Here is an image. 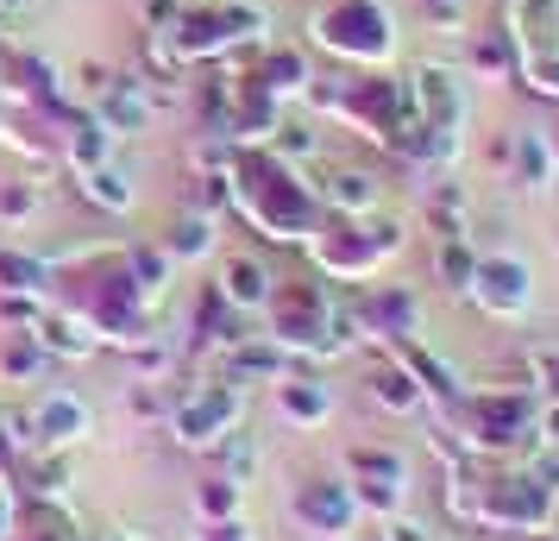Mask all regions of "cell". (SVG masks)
<instances>
[{
	"mask_svg": "<svg viewBox=\"0 0 559 541\" xmlns=\"http://www.w3.org/2000/svg\"><path fill=\"white\" fill-rule=\"evenodd\" d=\"M233 214H246L271 246H308V233L321 227V202L308 170L283 164L264 145H246L233 157Z\"/></svg>",
	"mask_w": 559,
	"mask_h": 541,
	"instance_id": "obj_1",
	"label": "cell"
},
{
	"mask_svg": "<svg viewBox=\"0 0 559 541\" xmlns=\"http://www.w3.org/2000/svg\"><path fill=\"white\" fill-rule=\"evenodd\" d=\"M302 32L308 51L333 57L346 70H396L403 57V38L383 0H314L302 13Z\"/></svg>",
	"mask_w": 559,
	"mask_h": 541,
	"instance_id": "obj_2",
	"label": "cell"
},
{
	"mask_svg": "<svg viewBox=\"0 0 559 541\" xmlns=\"http://www.w3.org/2000/svg\"><path fill=\"white\" fill-rule=\"evenodd\" d=\"M403 252V227L396 221H340L328 214L321 227L308 233V258H314V271L333 278V284H371L390 258Z\"/></svg>",
	"mask_w": 559,
	"mask_h": 541,
	"instance_id": "obj_3",
	"label": "cell"
},
{
	"mask_svg": "<svg viewBox=\"0 0 559 541\" xmlns=\"http://www.w3.org/2000/svg\"><path fill=\"white\" fill-rule=\"evenodd\" d=\"M170 428H177L182 447H195V454H214L233 428H246V390L233 385V378H202V385H182L177 403H170Z\"/></svg>",
	"mask_w": 559,
	"mask_h": 541,
	"instance_id": "obj_4",
	"label": "cell"
},
{
	"mask_svg": "<svg viewBox=\"0 0 559 541\" xmlns=\"http://www.w3.org/2000/svg\"><path fill=\"white\" fill-rule=\"evenodd\" d=\"M328 290L321 284H277L271 290V303H264V334L289 346L296 360H314V346L328 334Z\"/></svg>",
	"mask_w": 559,
	"mask_h": 541,
	"instance_id": "obj_5",
	"label": "cell"
},
{
	"mask_svg": "<svg viewBox=\"0 0 559 541\" xmlns=\"http://www.w3.org/2000/svg\"><path fill=\"white\" fill-rule=\"evenodd\" d=\"M472 303H478L490 321H522L534 309V271L528 258L515 252H484L478 278H472Z\"/></svg>",
	"mask_w": 559,
	"mask_h": 541,
	"instance_id": "obj_6",
	"label": "cell"
},
{
	"mask_svg": "<svg viewBox=\"0 0 559 541\" xmlns=\"http://www.w3.org/2000/svg\"><path fill=\"white\" fill-rule=\"evenodd\" d=\"M408 89H415V107H421V127H453L465 132V70L459 63H440V57H421L403 70Z\"/></svg>",
	"mask_w": 559,
	"mask_h": 541,
	"instance_id": "obj_7",
	"label": "cell"
},
{
	"mask_svg": "<svg viewBox=\"0 0 559 541\" xmlns=\"http://www.w3.org/2000/svg\"><path fill=\"white\" fill-rule=\"evenodd\" d=\"M353 497H358V510L396 516L408 504V460L396 447H358L353 454Z\"/></svg>",
	"mask_w": 559,
	"mask_h": 541,
	"instance_id": "obj_8",
	"label": "cell"
},
{
	"mask_svg": "<svg viewBox=\"0 0 559 541\" xmlns=\"http://www.w3.org/2000/svg\"><path fill=\"white\" fill-rule=\"evenodd\" d=\"M353 321H358V340L408 346V340H415V328H421V303H415L403 284H371L353 303Z\"/></svg>",
	"mask_w": 559,
	"mask_h": 541,
	"instance_id": "obj_9",
	"label": "cell"
},
{
	"mask_svg": "<svg viewBox=\"0 0 559 541\" xmlns=\"http://www.w3.org/2000/svg\"><path fill=\"white\" fill-rule=\"evenodd\" d=\"M95 120H102L114 139H145L157 120V102H152V77H139V70H127V77H114L95 95Z\"/></svg>",
	"mask_w": 559,
	"mask_h": 541,
	"instance_id": "obj_10",
	"label": "cell"
},
{
	"mask_svg": "<svg viewBox=\"0 0 559 541\" xmlns=\"http://www.w3.org/2000/svg\"><path fill=\"white\" fill-rule=\"evenodd\" d=\"M246 77H252L271 102L296 107V102H308V89H314V77H321V70L308 63V45H277V38H271V45L252 57V70H246Z\"/></svg>",
	"mask_w": 559,
	"mask_h": 541,
	"instance_id": "obj_11",
	"label": "cell"
},
{
	"mask_svg": "<svg viewBox=\"0 0 559 541\" xmlns=\"http://www.w3.org/2000/svg\"><path fill=\"white\" fill-rule=\"evenodd\" d=\"M308 183H314L321 214H340V221H365L383 202L378 170H358V164H333V170H321V177H308Z\"/></svg>",
	"mask_w": 559,
	"mask_h": 541,
	"instance_id": "obj_12",
	"label": "cell"
},
{
	"mask_svg": "<svg viewBox=\"0 0 559 541\" xmlns=\"http://www.w3.org/2000/svg\"><path fill=\"white\" fill-rule=\"evenodd\" d=\"M296 510H302V522H308V536L314 541H346L358 529V497H353V485H340V479H314V485L296 497Z\"/></svg>",
	"mask_w": 559,
	"mask_h": 541,
	"instance_id": "obj_13",
	"label": "cell"
},
{
	"mask_svg": "<svg viewBox=\"0 0 559 541\" xmlns=\"http://www.w3.org/2000/svg\"><path fill=\"white\" fill-rule=\"evenodd\" d=\"M32 428H38V454H63V447H76L95 428V415H88V403H82L76 390L57 385L32 403Z\"/></svg>",
	"mask_w": 559,
	"mask_h": 541,
	"instance_id": "obj_14",
	"label": "cell"
},
{
	"mask_svg": "<svg viewBox=\"0 0 559 541\" xmlns=\"http://www.w3.org/2000/svg\"><path fill=\"white\" fill-rule=\"evenodd\" d=\"M221 365H227L233 385H277V378H289V372H296V353H289V346H277L271 334H246L239 346H227V353H221Z\"/></svg>",
	"mask_w": 559,
	"mask_h": 541,
	"instance_id": "obj_15",
	"label": "cell"
},
{
	"mask_svg": "<svg viewBox=\"0 0 559 541\" xmlns=\"http://www.w3.org/2000/svg\"><path fill=\"white\" fill-rule=\"evenodd\" d=\"M271 397H277V415L289 422V428H328L333 422V385L328 378H302V372H289V378H277L271 385Z\"/></svg>",
	"mask_w": 559,
	"mask_h": 541,
	"instance_id": "obj_16",
	"label": "cell"
},
{
	"mask_svg": "<svg viewBox=\"0 0 559 541\" xmlns=\"http://www.w3.org/2000/svg\"><path fill=\"white\" fill-rule=\"evenodd\" d=\"M283 114H289V107L271 102L252 77H239V89H233V120H227L233 145H239V152H246V145H271V132L283 127Z\"/></svg>",
	"mask_w": 559,
	"mask_h": 541,
	"instance_id": "obj_17",
	"label": "cell"
},
{
	"mask_svg": "<svg viewBox=\"0 0 559 541\" xmlns=\"http://www.w3.org/2000/svg\"><path fill=\"white\" fill-rule=\"evenodd\" d=\"M459 70H465L472 82H515L522 51L509 45L503 26H484V32H465V45H459Z\"/></svg>",
	"mask_w": 559,
	"mask_h": 541,
	"instance_id": "obj_18",
	"label": "cell"
},
{
	"mask_svg": "<svg viewBox=\"0 0 559 541\" xmlns=\"http://www.w3.org/2000/svg\"><path fill=\"white\" fill-rule=\"evenodd\" d=\"M503 32L522 57L559 45V0H503Z\"/></svg>",
	"mask_w": 559,
	"mask_h": 541,
	"instance_id": "obj_19",
	"label": "cell"
},
{
	"mask_svg": "<svg viewBox=\"0 0 559 541\" xmlns=\"http://www.w3.org/2000/svg\"><path fill=\"white\" fill-rule=\"evenodd\" d=\"M214 290H221L239 315H264V303H271L277 278H271L252 252H239V258H227V271H221V284H214Z\"/></svg>",
	"mask_w": 559,
	"mask_h": 541,
	"instance_id": "obj_20",
	"label": "cell"
},
{
	"mask_svg": "<svg viewBox=\"0 0 559 541\" xmlns=\"http://www.w3.org/2000/svg\"><path fill=\"white\" fill-rule=\"evenodd\" d=\"M371 397H378L390 415H415L421 403H428V390H421V378L408 372V360L390 346V360L371 365Z\"/></svg>",
	"mask_w": 559,
	"mask_h": 541,
	"instance_id": "obj_21",
	"label": "cell"
},
{
	"mask_svg": "<svg viewBox=\"0 0 559 541\" xmlns=\"http://www.w3.org/2000/svg\"><path fill=\"white\" fill-rule=\"evenodd\" d=\"M214 246H221V221L214 214H195V208H182L177 227L164 233V252L177 258V264H207Z\"/></svg>",
	"mask_w": 559,
	"mask_h": 541,
	"instance_id": "obj_22",
	"label": "cell"
},
{
	"mask_svg": "<svg viewBox=\"0 0 559 541\" xmlns=\"http://www.w3.org/2000/svg\"><path fill=\"white\" fill-rule=\"evenodd\" d=\"M51 353L38 346V334L32 328H13V334L0 340V378L7 385H38V378H51Z\"/></svg>",
	"mask_w": 559,
	"mask_h": 541,
	"instance_id": "obj_23",
	"label": "cell"
},
{
	"mask_svg": "<svg viewBox=\"0 0 559 541\" xmlns=\"http://www.w3.org/2000/svg\"><path fill=\"white\" fill-rule=\"evenodd\" d=\"M127 271H132V284H139V296L145 303H164L170 296V278H177V258L164 252V246H152V239H132L127 246Z\"/></svg>",
	"mask_w": 559,
	"mask_h": 541,
	"instance_id": "obj_24",
	"label": "cell"
},
{
	"mask_svg": "<svg viewBox=\"0 0 559 541\" xmlns=\"http://www.w3.org/2000/svg\"><path fill=\"white\" fill-rule=\"evenodd\" d=\"M0 296H51V258L0 246Z\"/></svg>",
	"mask_w": 559,
	"mask_h": 541,
	"instance_id": "obj_25",
	"label": "cell"
},
{
	"mask_svg": "<svg viewBox=\"0 0 559 541\" xmlns=\"http://www.w3.org/2000/svg\"><path fill=\"white\" fill-rule=\"evenodd\" d=\"M478 246H472V233H459V239H433V278L453 290V296H472V278H478Z\"/></svg>",
	"mask_w": 559,
	"mask_h": 541,
	"instance_id": "obj_26",
	"label": "cell"
},
{
	"mask_svg": "<svg viewBox=\"0 0 559 541\" xmlns=\"http://www.w3.org/2000/svg\"><path fill=\"white\" fill-rule=\"evenodd\" d=\"M76 189L95 208H107V214H132V208H139V189H132V177L120 170V164H102V170L76 177Z\"/></svg>",
	"mask_w": 559,
	"mask_h": 541,
	"instance_id": "obj_27",
	"label": "cell"
},
{
	"mask_svg": "<svg viewBox=\"0 0 559 541\" xmlns=\"http://www.w3.org/2000/svg\"><path fill=\"white\" fill-rule=\"evenodd\" d=\"M264 152H277L283 164L308 170V164L321 157V127H314V120H296V114H283V127L271 132V145H264Z\"/></svg>",
	"mask_w": 559,
	"mask_h": 541,
	"instance_id": "obj_28",
	"label": "cell"
},
{
	"mask_svg": "<svg viewBox=\"0 0 559 541\" xmlns=\"http://www.w3.org/2000/svg\"><path fill=\"white\" fill-rule=\"evenodd\" d=\"M559 170L554 157H547V145H540V132H515V157H509V183H522V189H547Z\"/></svg>",
	"mask_w": 559,
	"mask_h": 541,
	"instance_id": "obj_29",
	"label": "cell"
},
{
	"mask_svg": "<svg viewBox=\"0 0 559 541\" xmlns=\"http://www.w3.org/2000/svg\"><path fill=\"white\" fill-rule=\"evenodd\" d=\"M239 510H246V485H239V479L214 472V479L195 485V516H202V522H227V516H239Z\"/></svg>",
	"mask_w": 559,
	"mask_h": 541,
	"instance_id": "obj_30",
	"label": "cell"
},
{
	"mask_svg": "<svg viewBox=\"0 0 559 541\" xmlns=\"http://www.w3.org/2000/svg\"><path fill=\"white\" fill-rule=\"evenodd\" d=\"M38 208H45L38 177H0V221H7V227H32Z\"/></svg>",
	"mask_w": 559,
	"mask_h": 541,
	"instance_id": "obj_31",
	"label": "cell"
},
{
	"mask_svg": "<svg viewBox=\"0 0 559 541\" xmlns=\"http://www.w3.org/2000/svg\"><path fill=\"white\" fill-rule=\"evenodd\" d=\"M515 82L528 89L534 102H554V107H559V45H554V51H534V57H522V70H515Z\"/></svg>",
	"mask_w": 559,
	"mask_h": 541,
	"instance_id": "obj_32",
	"label": "cell"
},
{
	"mask_svg": "<svg viewBox=\"0 0 559 541\" xmlns=\"http://www.w3.org/2000/svg\"><path fill=\"white\" fill-rule=\"evenodd\" d=\"M214 454L227 460V479H239V485H246V479L258 472V435H246V428H233V435L221 440Z\"/></svg>",
	"mask_w": 559,
	"mask_h": 541,
	"instance_id": "obj_33",
	"label": "cell"
},
{
	"mask_svg": "<svg viewBox=\"0 0 559 541\" xmlns=\"http://www.w3.org/2000/svg\"><path fill=\"white\" fill-rule=\"evenodd\" d=\"M132 372H139V385H152V378H170V372H177V346L139 340V346H132Z\"/></svg>",
	"mask_w": 559,
	"mask_h": 541,
	"instance_id": "obj_34",
	"label": "cell"
},
{
	"mask_svg": "<svg viewBox=\"0 0 559 541\" xmlns=\"http://www.w3.org/2000/svg\"><path fill=\"white\" fill-rule=\"evenodd\" d=\"M182 13H189V0H145V32L170 38V32L182 26Z\"/></svg>",
	"mask_w": 559,
	"mask_h": 541,
	"instance_id": "obj_35",
	"label": "cell"
},
{
	"mask_svg": "<svg viewBox=\"0 0 559 541\" xmlns=\"http://www.w3.org/2000/svg\"><path fill=\"white\" fill-rule=\"evenodd\" d=\"M534 447H559V403H547L534 415Z\"/></svg>",
	"mask_w": 559,
	"mask_h": 541,
	"instance_id": "obj_36",
	"label": "cell"
},
{
	"mask_svg": "<svg viewBox=\"0 0 559 541\" xmlns=\"http://www.w3.org/2000/svg\"><path fill=\"white\" fill-rule=\"evenodd\" d=\"M195 541H252L246 536V522H239V516H227V522H202V536Z\"/></svg>",
	"mask_w": 559,
	"mask_h": 541,
	"instance_id": "obj_37",
	"label": "cell"
},
{
	"mask_svg": "<svg viewBox=\"0 0 559 541\" xmlns=\"http://www.w3.org/2000/svg\"><path fill=\"white\" fill-rule=\"evenodd\" d=\"M383 541H428V529L421 522H403V510L383 516Z\"/></svg>",
	"mask_w": 559,
	"mask_h": 541,
	"instance_id": "obj_38",
	"label": "cell"
},
{
	"mask_svg": "<svg viewBox=\"0 0 559 541\" xmlns=\"http://www.w3.org/2000/svg\"><path fill=\"white\" fill-rule=\"evenodd\" d=\"M76 77H82V95H102L107 82H114V70H102V63H82Z\"/></svg>",
	"mask_w": 559,
	"mask_h": 541,
	"instance_id": "obj_39",
	"label": "cell"
},
{
	"mask_svg": "<svg viewBox=\"0 0 559 541\" xmlns=\"http://www.w3.org/2000/svg\"><path fill=\"white\" fill-rule=\"evenodd\" d=\"M534 132H540V145H547V157H554V170H559V120L554 127H534Z\"/></svg>",
	"mask_w": 559,
	"mask_h": 541,
	"instance_id": "obj_40",
	"label": "cell"
},
{
	"mask_svg": "<svg viewBox=\"0 0 559 541\" xmlns=\"http://www.w3.org/2000/svg\"><path fill=\"white\" fill-rule=\"evenodd\" d=\"M20 7H26V0H0V13H20Z\"/></svg>",
	"mask_w": 559,
	"mask_h": 541,
	"instance_id": "obj_41",
	"label": "cell"
},
{
	"mask_svg": "<svg viewBox=\"0 0 559 541\" xmlns=\"http://www.w3.org/2000/svg\"><path fill=\"white\" fill-rule=\"evenodd\" d=\"M107 541H139V536H132V529H120V536H107Z\"/></svg>",
	"mask_w": 559,
	"mask_h": 541,
	"instance_id": "obj_42",
	"label": "cell"
},
{
	"mask_svg": "<svg viewBox=\"0 0 559 541\" xmlns=\"http://www.w3.org/2000/svg\"><path fill=\"white\" fill-rule=\"evenodd\" d=\"M440 7H465V0H440Z\"/></svg>",
	"mask_w": 559,
	"mask_h": 541,
	"instance_id": "obj_43",
	"label": "cell"
},
{
	"mask_svg": "<svg viewBox=\"0 0 559 541\" xmlns=\"http://www.w3.org/2000/svg\"><path fill=\"white\" fill-rule=\"evenodd\" d=\"M189 7H202V0H189Z\"/></svg>",
	"mask_w": 559,
	"mask_h": 541,
	"instance_id": "obj_44",
	"label": "cell"
}]
</instances>
